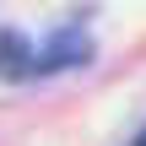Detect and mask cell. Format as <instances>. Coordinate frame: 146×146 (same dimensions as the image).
<instances>
[{
	"label": "cell",
	"instance_id": "cell-1",
	"mask_svg": "<svg viewBox=\"0 0 146 146\" xmlns=\"http://www.w3.org/2000/svg\"><path fill=\"white\" fill-rule=\"evenodd\" d=\"M92 60V33L81 22H65L49 33L43 49H33V76H54V70H70V65H87Z\"/></svg>",
	"mask_w": 146,
	"mask_h": 146
},
{
	"label": "cell",
	"instance_id": "cell-2",
	"mask_svg": "<svg viewBox=\"0 0 146 146\" xmlns=\"http://www.w3.org/2000/svg\"><path fill=\"white\" fill-rule=\"evenodd\" d=\"M33 76V43L22 33H0V81H27Z\"/></svg>",
	"mask_w": 146,
	"mask_h": 146
}]
</instances>
